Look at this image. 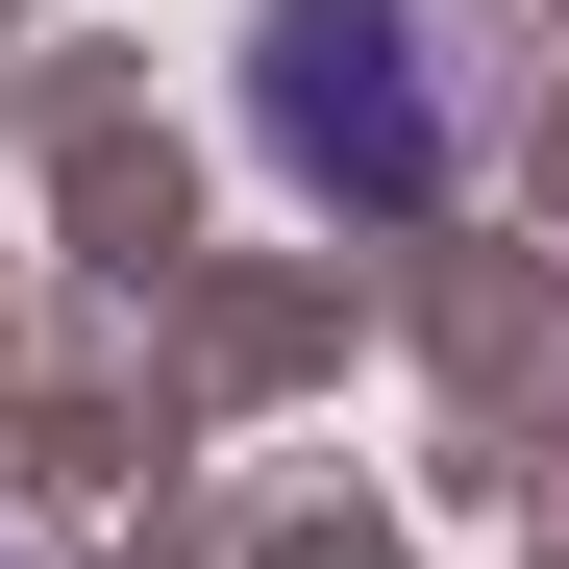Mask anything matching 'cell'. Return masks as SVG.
<instances>
[{"instance_id": "obj_1", "label": "cell", "mask_w": 569, "mask_h": 569, "mask_svg": "<svg viewBox=\"0 0 569 569\" xmlns=\"http://www.w3.org/2000/svg\"><path fill=\"white\" fill-rule=\"evenodd\" d=\"M397 50H421V0H272V149L347 173V199H397V173H446L397 124Z\"/></svg>"}]
</instances>
